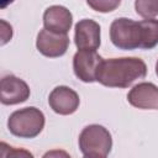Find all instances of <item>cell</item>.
I'll return each mask as SVG.
<instances>
[{
  "label": "cell",
  "instance_id": "16",
  "mask_svg": "<svg viewBox=\"0 0 158 158\" xmlns=\"http://www.w3.org/2000/svg\"><path fill=\"white\" fill-rule=\"evenodd\" d=\"M12 1H14V0H1V5H0L1 9H5V7H6L9 4H11Z\"/></svg>",
  "mask_w": 158,
  "mask_h": 158
},
{
  "label": "cell",
  "instance_id": "6",
  "mask_svg": "<svg viewBox=\"0 0 158 158\" xmlns=\"http://www.w3.org/2000/svg\"><path fill=\"white\" fill-rule=\"evenodd\" d=\"M36 47L41 54L48 58H57L65 54L69 47V37L67 33H57L43 28L37 35Z\"/></svg>",
  "mask_w": 158,
  "mask_h": 158
},
{
  "label": "cell",
  "instance_id": "2",
  "mask_svg": "<svg viewBox=\"0 0 158 158\" xmlns=\"http://www.w3.org/2000/svg\"><path fill=\"white\" fill-rule=\"evenodd\" d=\"M44 122L43 112L37 107L30 106L14 111L7 120V127L16 137L35 138L42 132Z\"/></svg>",
  "mask_w": 158,
  "mask_h": 158
},
{
  "label": "cell",
  "instance_id": "9",
  "mask_svg": "<svg viewBox=\"0 0 158 158\" xmlns=\"http://www.w3.org/2000/svg\"><path fill=\"white\" fill-rule=\"evenodd\" d=\"M30 98V88L26 81L10 74L1 79V104L16 105L25 102Z\"/></svg>",
  "mask_w": 158,
  "mask_h": 158
},
{
  "label": "cell",
  "instance_id": "17",
  "mask_svg": "<svg viewBox=\"0 0 158 158\" xmlns=\"http://www.w3.org/2000/svg\"><path fill=\"white\" fill-rule=\"evenodd\" d=\"M156 74H157V77H158V60H157V63H156Z\"/></svg>",
  "mask_w": 158,
  "mask_h": 158
},
{
  "label": "cell",
  "instance_id": "11",
  "mask_svg": "<svg viewBox=\"0 0 158 158\" xmlns=\"http://www.w3.org/2000/svg\"><path fill=\"white\" fill-rule=\"evenodd\" d=\"M72 25L73 15L67 7L60 5H53L46 9L43 14L44 28L57 33H68Z\"/></svg>",
  "mask_w": 158,
  "mask_h": 158
},
{
  "label": "cell",
  "instance_id": "10",
  "mask_svg": "<svg viewBox=\"0 0 158 158\" xmlns=\"http://www.w3.org/2000/svg\"><path fill=\"white\" fill-rule=\"evenodd\" d=\"M75 46L78 49L96 51L100 47V26L90 19H83L75 25Z\"/></svg>",
  "mask_w": 158,
  "mask_h": 158
},
{
  "label": "cell",
  "instance_id": "14",
  "mask_svg": "<svg viewBox=\"0 0 158 158\" xmlns=\"http://www.w3.org/2000/svg\"><path fill=\"white\" fill-rule=\"evenodd\" d=\"M86 4L98 12H111L120 6L121 0H86Z\"/></svg>",
  "mask_w": 158,
  "mask_h": 158
},
{
  "label": "cell",
  "instance_id": "13",
  "mask_svg": "<svg viewBox=\"0 0 158 158\" xmlns=\"http://www.w3.org/2000/svg\"><path fill=\"white\" fill-rule=\"evenodd\" d=\"M135 10L143 19H153L158 16V0H136Z\"/></svg>",
  "mask_w": 158,
  "mask_h": 158
},
{
  "label": "cell",
  "instance_id": "5",
  "mask_svg": "<svg viewBox=\"0 0 158 158\" xmlns=\"http://www.w3.org/2000/svg\"><path fill=\"white\" fill-rule=\"evenodd\" d=\"M104 58L93 49H79L73 58V70L84 83L96 81V75Z\"/></svg>",
  "mask_w": 158,
  "mask_h": 158
},
{
  "label": "cell",
  "instance_id": "8",
  "mask_svg": "<svg viewBox=\"0 0 158 158\" xmlns=\"http://www.w3.org/2000/svg\"><path fill=\"white\" fill-rule=\"evenodd\" d=\"M127 100L141 110H158V86L149 81L138 83L128 91Z\"/></svg>",
  "mask_w": 158,
  "mask_h": 158
},
{
  "label": "cell",
  "instance_id": "7",
  "mask_svg": "<svg viewBox=\"0 0 158 158\" xmlns=\"http://www.w3.org/2000/svg\"><path fill=\"white\" fill-rule=\"evenodd\" d=\"M48 104L56 114L72 115L78 110L80 99L77 91H74L72 88L59 85L51 91L48 96Z\"/></svg>",
  "mask_w": 158,
  "mask_h": 158
},
{
  "label": "cell",
  "instance_id": "3",
  "mask_svg": "<svg viewBox=\"0 0 158 158\" xmlns=\"http://www.w3.org/2000/svg\"><path fill=\"white\" fill-rule=\"evenodd\" d=\"M79 148L84 157L105 158L112 148L111 133L101 125H89L79 135Z\"/></svg>",
  "mask_w": 158,
  "mask_h": 158
},
{
  "label": "cell",
  "instance_id": "12",
  "mask_svg": "<svg viewBox=\"0 0 158 158\" xmlns=\"http://www.w3.org/2000/svg\"><path fill=\"white\" fill-rule=\"evenodd\" d=\"M143 40H142V49H152L158 44V20L154 19H144L141 21Z\"/></svg>",
  "mask_w": 158,
  "mask_h": 158
},
{
  "label": "cell",
  "instance_id": "15",
  "mask_svg": "<svg viewBox=\"0 0 158 158\" xmlns=\"http://www.w3.org/2000/svg\"><path fill=\"white\" fill-rule=\"evenodd\" d=\"M1 26H2V30H1V44H5L12 37V27H11V25L5 22L4 20H1Z\"/></svg>",
  "mask_w": 158,
  "mask_h": 158
},
{
  "label": "cell",
  "instance_id": "4",
  "mask_svg": "<svg viewBox=\"0 0 158 158\" xmlns=\"http://www.w3.org/2000/svg\"><path fill=\"white\" fill-rule=\"evenodd\" d=\"M110 40L118 49L132 51L141 48L143 40L141 21L137 22L127 17L116 19L110 26Z\"/></svg>",
  "mask_w": 158,
  "mask_h": 158
},
{
  "label": "cell",
  "instance_id": "1",
  "mask_svg": "<svg viewBox=\"0 0 158 158\" xmlns=\"http://www.w3.org/2000/svg\"><path fill=\"white\" fill-rule=\"evenodd\" d=\"M147 74L146 63L137 57L104 59L99 67L96 81L109 88H128Z\"/></svg>",
  "mask_w": 158,
  "mask_h": 158
}]
</instances>
